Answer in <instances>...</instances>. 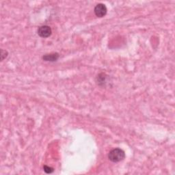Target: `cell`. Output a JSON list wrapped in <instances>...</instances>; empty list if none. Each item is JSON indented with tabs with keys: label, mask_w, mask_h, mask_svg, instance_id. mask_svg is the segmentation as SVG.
<instances>
[{
	"label": "cell",
	"mask_w": 175,
	"mask_h": 175,
	"mask_svg": "<svg viewBox=\"0 0 175 175\" xmlns=\"http://www.w3.org/2000/svg\"><path fill=\"white\" fill-rule=\"evenodd\" d=\"M125 157V153L123 150L116 148L112 150L108 154V159L112 162L117 163L122 161Z\"/></svg>",
	"instance_id": "cell-1"
},
{
	"label": "cell",
	"mask_w": 175,
	"mask_h": 175,
	"mask_svg": "<svg viewBox=\"0 0 175 175\" xmlns=\"http://www.w3.org/2000/svg\"><path fill=\"white\" fill-rule=\"evenodd\" d=\"M37 32L39 36L45 39V38L49 37L51 35V34H52V30H51V28L49 26L42 25L39 27Z\"/></svg>",
	"instance_id": "cell-2"
},
{
	"label": "cell",
	"mask_w": 175,
	"mask_h": 175,
	"mask_svg": "<svg viewBox=\"0 0 175 175\" xmlns=\"http://www.w3.org/2000/svg\"><path fill=\"white\" fill-rule=\"evenodd\" d=\"M94 11L96 16L101 18V17H104L106 15V14H107L108 12V9L107 7H106L104 3H99V4L95 6Z\"/></svg>",
	"instance_id": "cell-3"
},
{
	"label": "cell",
	"mask_w": 175,
	"mask_h": 175,
	"mask_svg": "<svg viewBox=\"0 0 175 175\" xmlns=\"http://www.w3.org/2000/svg\"><path fill=\"white\" fill-rule=\"evenodd\" d=\"M60 57L59 53H53L49 54H45L43 56V60L46 62H56Z\"/></svg>",
	"instance_id": "cell-4"
},
{
	"label": "cell",
	"mask_w": 175,
	"mask_h": 175,
	"mask_svg": "<svg viewBox=\"0 0 175 175\" xmlns=\"http://www.w3.org/2000/svg\"><path fill=\"white\" fill-rule=\"evenodd\" d=\"M107 75L105 73H100L98 75V76L96 79V81L99 85L102 86V85H104L106 84V81H107Z\"/></svg>",
	"instance_id": "cell-5"
},
{
	"label": "cell",
	"mask_w": 175,
	"mask_h": 175,
	"mask_svg": "<svg viewBox=\"0 0 175 175\" xmlns=\"http://www.w3.org/2000/svg\"><path fill=\"white\" fill-rule=\"evenodd\" d=\"M43 170H44V172H45L47 174H51V173H52L53 171H54V169L53 168L49 167V166H43Z\"/></svg>",
	"instance_id": "cell-6"
},
{
	"label": "cell",
	"mask_w": 175,
	"mask_h": 175,
	"mask_svg": "<svg viewBox=\"0 0 175 175\" xmlns=\"http://www.w3.org/2000/svg\"><path fill=\"white\" fill-rule=\"evenodd\" d=\"M8 51H6V50L2 49L1 50V60L3 61V60L6 59L7 56H8Z\"/></svg>",
	"instance_id": "cell-7"
}]
</instances>
